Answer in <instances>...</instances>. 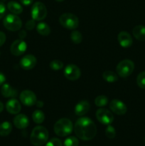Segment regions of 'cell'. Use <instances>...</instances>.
I'll use <instances>...</instances> for the list:
<instances>
[{"label":"cell","instance_id":"cell-7","mask_svg":"<svg viewBox=\"0 0 145 146\" xmlns=\"http://www.w3.org/2000/svg\"><path fill=\"white\" fill-rule=\"evenodd\" d=\"M47 16V9L45 4L41 1L34 3L31 8V17L35 21H42Z\"/></svg>","mask_w":145,"mask_h":146},{"label":"cell","instance_id":"cell-25","mask_svg":"<svg viewBox=\"0 0 145 146\" xmlns=\"http://www.w3.org/2000/svg\"><path fill=\"white\" fill-rule=\"evenodd\" d=\"M71 41L75 44H79L82 41V35L80 31H73L71 34Z\"/></svg>","mask_w":145,"mask_h":146},{"label":"cell","instance_id":"cell-39","mask_svg":"<svg viewBox=\"0 0 145 146\" xmlns=\"http://www.w3.org/2000/svg\"><path fill=\"white\" fill-rule=\"evenodd\" d=\"M4 104H3L2 103H1V101H0V113L2 112L3 110H4Z\"/></svg>","mask_w":145,"mask_h":146},{"label":"cell","instance_id":"cell-35","mask_svg":"<svg viewBox=\"0 0 145 146\" xmlns=\"http://www.w3.org/2000/svg\"><path fill=\"white\" fill-rule=\"evenodd\" d=\"M26 36V32L25 30H21L18 33V37H19L20 39H24L25 37Z\"/></svg>","mask_w":145,"mask_h":146},{"label":"cell","instance_id":"cell-11","mask_svg":"<svg viewBox=\"0 0 145 146\" xmlns=\"http://www.w3.org/2000/svg\"><path fill=\"white\" fill-rule=\"evenodd\" d=\"M27 44L23 39H17L11 44L10 51L16 56H21L26 51Z\"/></svg>","mask_w":145,"mask_h":146},{"label":"cell","instance_id":"cell-24","mask_svg":"<svg viewBox=\"0 0 145 146\" xmlns=\"http://www.w3.org/2000/svg\"><path fill=\"white\" fill-rule=\"evenodd\" d=\"M32 118L34 123L37 124H41L45 120V114L42 111L36 110L32 114Z\"/></svg>","mask_w":145,"mask_h":146},{"label":"cell","instance_id":"cell-38","mask_svg":"<svg viewBox=\"0 0 145 146\" xmlns=\"http://www.w3.org/2000/svg\"><path fill=\"white\" fill-rule=\"evenodd\" d=\"M36 105L37 106V107H38V108H42L43 106H44V104L43 101H37L36 103Z\"/></svg>","mask_w":145,"mask_h":146},{"label":"cell","instance_id":"cell-22","mask_svg":"<svg viewBox=\"0 0 145 146\" xmlns=\"http://www.w3.org/2000/svg\"><path fill=\"white\" fill-rule=\"evenodd\" d=\"M36 30L38 34L42 36H48L51 34L50 27L44 22L38 23L36 26Z\"/></svg>","mask_w":145,"mask_h":146},{"label":"cell","instance_id":"cell-26","mask_svg":"<svg viewBox=\"0 0 145 146\" xmlns=\"http://www.w3.org/2000/svg\"><path fill=\"white\" fill-rule=\"evenodd\" d=\"M108 98L105 96H98L95 99V104L98 107H104L107 104Z\"/></svg>","mask_w":145,"mask_h":146},{"label":"cell","instance_id":"cell-27","mask_svg":"<svg viewBox=\"0 0 145 146\" xmlns=\"http://www.w3.org/2000/svg\"><path fill=\"white\" fill-rule=\"evenodd\" d=\"M136 84L142 89H145V71L139 73L136 77Z\"/></svg>","mask_w":145,"mask_h":146},{"label":"cell","instance_id":"cell-8","mask_svg":"<svg viewBox=\"0 0 145 146\" xmlns=\"http://www.w3.org/2000/svg\"><path fill=\"white\" fill-rule=\"evenodd\" d=\"M96 118L100 123L103 125H110L114 121L112 113L106 108H100L96 112Z\"/></svg>","mask_w":145,"mask_h":146},{"label":"cell","instance_id":"cell-5","mask_svg":"<svg viewBox=\"0 0 145 146\" xmlns=\"http://www.w3.org/2000/svg\"><path fill=\"white\" fill-rule=\"evenodd\" d=\"M134 64L129 59L122 60L117 66L116 71L121 78H127L133 73Z\"/></svg>","mask_w":145,"mask_h":146},{"label":"cell","instance_id":"cell-29","mask_svg":"<svg viewBox=\"0 0 145 146\" xmlns=\"http://www.w3.org/2000/svg\"><path fill=\"white\" fill-rule=\"evenodd\" d=\"M50 68L54 71H58L63 68V63L59 60H53L50 63Z\"/></svg>","mask_w":145,"mask_h":146},{"label":"cell","instance_id":"cell-28","mask_svg":"<svg viewBox=\"0 0 145 146\" xmlns=\"http://www.w3.org/2000/svg\"><path fill=\"white\" fill-rule=\"evenodd\" d=\"M79 141L75 136L68 137L64 141V146H78Z\"/></svg>","mask_w":145,"mask_h":146},{"label":"cell","instance_id":"cell-12","mask_svg":"<svg viewBox=\"0 0 145 146\" xmlns=\"http://www.w3.org/2000/svg\"><path fill=\"white\" fill-rule=\"evenodd\" d=\"M37 64V59L34 55L28 54L21 58L20 61V66L24 70H31L36 66Z\"/></svg>","mask_w":145,"mask_h":146},{"label":"cell","instance_id":"cell-33","mask_svg":"<svg viewBox=\"0 0 145 146\" xmlns=\"http://www.w3.org/2000/svg\"><path fill=\"white\" fill-rule=\"evenodd\" d=\"M6 13V7L2 1H0V19L4 16Z\"/></svg>","mask_w":145,"mask_h":146},{"label":"cell","instance_id":"cell-41","mask_svg":"<svg viewBox=\"0 0 145 146\" xmlns=\"http://www.w3.org/2000/svg\"><path fill=\"white\" fill-rule=\"evenodd\" d=\"M144 141H145V138H144Z\"/></svg>","mask_w":145,"mask_h":146},{"label":"cell","instance_id":"cell-34","mask_svg":"<svg viewBox=\"0 0 145 146\" xmlns=\"http://www.w3.org/2000/svg\"><path fill=\"white\" fill-rule=\"evenodd\" d=\"M6 41V35L4 32L0 31V47L5 43Z\"/></svg>","mask_w":145,"mask_h":146},{"label":"cell","instance_id":"cell-20","mask_svg":"<svg viewBox=\"0 0 145 146\" xmlns=\"http://www.w3.org/2000/svg\"><path fill=\"white\" fill-rule=\"evenodd\" d=\"M7 8L8 9L13 13L14 14H20L23 11V7L20 4L14 1H11L7 4Z\"/></svg>","mask_w":145,"mask_h":146},{"label":"cell","instance_id":"cell-6","mask_svg":"<svg viewBox=\"0 0 145 146\" xmlns=\"http://www.w3.org/2000/svg\"><path fill=\"white\" fill-rule=\"evenodd\" d=\"M3 24L7 29L11 31H16L22 27L21 19L16 14H8L3 21Z\"/></svg>","mask_w":145,"mask_h":146},{"label":"cell","instance_id":"cell-9","mask_svg":"<svg viewBox=\"0 0 145 146\" xmlns=\"http://www.w3.org/2000/svg\"><path fill=\"white\" fill-rule=\"evenodd\" d=\"M21 102L24 106L31 107L35 105L37 101V98L36 94L30 90H24L21 93L19 96Z\"/></svg>","mask_w":145,"mask_h":146},{"label":"cell","instance_id":"cell-23","mask_svg":"<svg viewBox=\"0 0 145 146\" xmlns=\"http://www.w3.org/2000/svg\"><path fill=\"white\" fill-rule=\"evenodd\" d=\"M102 78L108 83L116 82L118 80V76L115 72L111 71H106L102 74Z\"/></svg>","mask_w":145,"mask_h":146},{"label":"cell","instance_id":"cell-1","mask_svg":"<svg viewBox=\"0 0 145 146\" xmlns=\"http://www.w3.org/2000/svg\"><path fill=\"white\" fill-rule=\"evenodd\" d=\"M74 131L78 138L87 141L95 138L97 134V127L90 118L82 117L76 121Z\"/></svg>","mask_w":145,"mask_h":146},{"label":"cell","instance_id":"cell-30","mask_svg":"<svg viewBox=\"0 0 145 146\" xmlns=\"http://www.w3.org/2000/svg\"><path fill=\"white\" fill-rule=\"evenodd\" d=\"M105 135L109 139H113L115 138V135H116V131H115V128L110 125H108L105 129Z\"/></svg>","mask_w":145,"mask_h":146},{"label":"cell","instance_id":"cell-2","mask_svg":"<svg viewBox=\"0 0 145 146\" xmlns=\"http://www.w3.org/2000/svg\"><path fill=\"white\" fill-rule=\"evenodd\" d=\"M48 139V132L44 126L35 127L30 136L31 143L35 146H41L45 144Z\"/></svg>","mask_w":145,"mask_h":146},{"label":"cell","instance_id":"cell-31","mask_svg":"<svg viewBox=\"0 0 145 146\" xmlns=\"http://www.w3.org/2000/svg\"><path fill=\"white\" fill-rule=\"evenodd\" d=\"M45 146H63V145L61 140H59L58 138H53L47 143Z\"/></svg>","mask_w":145,"mask_h":146},{"label":"cell","instance_id":"cell-14","mask_svg":"<svg viewBox=\"0 0 145 146\" xmlns=\"http://www.w3.org/2000/svg\"><path fill=\"white\" fill-rule=\"evenodd\" d=\"M117 40L120 46L123 48H129L133 44V40L130 34L127 31H121L117 36Z\"/></svg>","mask_w":145,"mask_h":146},{"label":"cell","instance_id":"cell-15","mask_svg":"<svg viewBox=\"0 0 145 146\" xmlns=\"http://www.w3.org/2000/svg\"><path fill=\"white\" fill-rule=\"evenodd\" d=\"M6 108L9 113L16 115V114L20 113L21 110V106L18 100L12 98L7 101V104H6Z\"/></svg>","mask_w":145,"mask_h":146},{"label":"cell","instance_id":"cell-4","mask_svg":"<svg viewBox=\"0 0 145 146\" xmlns=\"http://www.w3.org/2000/svg\"><path fill=\"white\" fill-rule=\"evenodd\" d=\"M59 23L63 27L68 29H75L79 26V19L71 13H64L59 17Z\"/></svg>","mask_w":145,"mask_h":146},{"label":"cell","instance_id":"cell-17","mask_svg":"<svg viewBox=\"0 0 145 146\" xmlns=\"http://www.w3.org/2000/svg\"><path fill=\"white\" fill-rule=\"evenodd\" d=\"M90 105L88 101H81L75 106V113L78 116H82L89 111Z\"/></svg>","mask_w":145,"mask_h":146},{"label":"cell","instance_id":"cell-13","mask_svg":"<svg viewBox=\"0 0 145 146\" xmlns=\"http://www.w3.org/2000/svg\"><path fill=\"white\" fill-rule=\"evenodd\" d=\"M109 108L112 112L117 115H124L127 111V106L118 99H114L111 101L109 104Z\"/></svg>","mask_w":145,"mask_h":146},{"label":"cell","instance_id":"cell-36","mask_svg":"<svg viewBox=\"0 0 145 146\" xmlns=\"http://www.w3.org/2000/svg\"><path fill=\"white\" fill-rule=\"evenodd\" d=\"M5 81H6L5 76H4V74H3L0 71V86L3 85V84H4V83L5 82Z\"/></svg>","mask_w":145,"mask_h":146},{"label":"cell","instance_id":"cell-3","mask_svg":"<svg viewBox=\"0 0 145 146\" xmlns=\"http://www.w3.org/2000/svg\"><path fill=\"white\" fill-rule=\"evenodd\" d=\"M73 129L71 121L68 118H61L55 123L53 130L55 133L60 137H65L70 135Z\"/></svg>","mask_w":145,"mask_h":146},{"label":"cell","instance_id":"cell-16","mask_svg":"<svg viewBox=\"0 0 145 146\" xmlns=\"http://www.w3.org/2000/svg\"><path fill=\"white\" fill-rule=\"evenodd\" d=\"M14 124L18 129H24L28 126L29 121L28 117L24 114H18L14 117Z\"/></svg>","mask_w":145,"mask_h":146},{"label":"cell","instance_id":"cell-18","mask_svg":"<svg viewBox=\"0 0 145 146\" xmlns=\"http://www.w3.org/2000/svg\"><path fill=\"white\" fill-rule=\"evenodd\" d=\"M1 94L5 98H14L17 96V91L9 84H4L1 86Z\"/></svg>","mask_w":145,"mask_h":146},{"label":"cell","instance_id":"cell-10","mask_svg":"<svg viewBox=\"0 0 145 146\" xmlns=\"http://www.w3.org/2000/svg\"><path fill=\"white\" fill-rule=\"evenodd\" d=\"M80 69L74 64H69L64 69V76L70 81H76L80 77Z\"/></svg>","mask_w":145,"mask_h":146},{"label":"cell","instance_id":"cell-21","mask_svg":"<svg viewBox=\"0 0 145 146\" xmlns=\"http://www.w3.org/2000/svg\"><path fill=\"white\" fill-rule=\"evenodd\" d=\"M12 131V125L8 121H4L0 124V135L3 137L7 136Z\"/></svg>","mask_w":145,"mask_h":146},{"label":"cell","instance_id":"cell-40","mask_svg":"<svg viewBox=\"0 0 145 146\" xmlns=\"http://www.w3.org/2000/svg\"><path fill=\"white\" fill-rule=\"evenodd\" d=\"M55 1H59V2H61V1H64V0H55Z\"/></svg>","mask_w":145,"mask_h":146},{"label":"cell","instance_id":"cell-19","mask_svg":"<svg viewBox=\"0 0 145 146\" xmlns=\"http://www.w3.org/2000/svg\"><path fill=\"white\" fill-rule=\"evenodd\" d=\"M132 34L136 39L141 41H145V26H136L132 30Z\"/></svg>","mask_w":145,"mask_h":146},{"label":"cell","instance_id":"cell-32","mask_svg":"<svg viewBox=\"0 0 145 146\" xmlns=\"http://www.w3.org/2000/svg\"><path fill=\"white\" fill-rule=\"evenodd\" d=\"M25 27L27 30H29V31L34 29L36 27L35 20L31 19V20H29V21H27V22L26 23Z\"/></svg>","mask_w":145,"mask_h":146},{"label":"cell","instance_id":"cell-37","mask_svg":"<svg viewBox=\"0 0 145 146\" xmlns=\"http://www.w3.org/2000/svg\"><path fill=\"white\" fill-rule=\"evenodd\" d=\"M33 1H34V0H20L21 4H24V5L25 6H28L30 5V4H32Z\"/></svg>","mask_w":145,"mask_h":146}]
</instances>
